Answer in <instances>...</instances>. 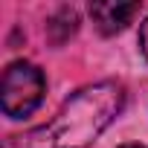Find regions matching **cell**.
Masks as SVG:
<instances>
[{
	"label": "cell",
	"mask_w": 148,
	"mask_h": 148,
	"mask_svg": "<svg viewBox=\"0 0 148 148\" xmlns=\"http://www.w3.org/2000/svg\"><path fill=\"white\" fill-rule=\"evenodd\" d=\"M139 49H142V55L148 58V18H145L142 26H139Z\"/></svg>",
	"instance_id": "obj_5"
},
{
	"label": "cell",
	"mask_w": 148,
	"mask_h": 148,
	"mask_svg": "<svg viewBox=\"0 0 148 148\" xmlns=\"http://www.w3.org/2000/svg\"><path fill=\"white\" fill-rule=\"evenodd\" d=\"M125 108V87L119 82H96L70 96L58 116L29 134H18L6 148H87Z\"/></svg>",
	"instance_id": "obj_1"
},
{
	"label": "cell",
	"mask_w": 148,
	"mask_h": 148,
	"mask_svg": "<svg viewBox=\"0 0 148 148\" xmlns=\"http://www.w3.org/2000/svg\"><path fill=\"white\" fill-rule=\"evenodd\" d=\"M76 32H79V12H76V9H70V6L58 9V12L47 21V38H49L52 47L67 44Z\"/></svg>",
	"instance_id": "obj_4"
},
{
	"label": "cell",
	"mask_w": 148,
	"mask_h": 148,
	"mask_svg": "<svg viewBox=\"0 0 148 148\" xmlns=\"http://www.w3.org/2000/svg\"><path fill=\"white\" fill-rule=\"evenodd\" d=\"M139 12V3H113V0H99L90 6V18L102 35H116L122 32L134 15Z\"/></svg>",
	"instance_id": "obj_3"
},
{
	"label": "cell",
	"mask_w": 148,
	"mask_h": 148,
	"mask_svg": "<svg viewBox=\"0 0 148 148\" xmlns=\"http://www.w3.org/2000/svg\"><path fill=\"white\" fill-rule=\"evenodd\" d=\"M119 148H145V145H139V142H125V145H119Z\"/></svg>",
	"instance_id": "obj_6"
},
{
	"label": "cell",
	"mask_w": 148,
	"mask_h": 148,
	"mask_svg": "<svg viewBox=\"0 0 148 148\" xmlns=\"http://www.w3.org/2000/svg\"><path fill=\"white\" fill-rule=\"evenodd\" d=\"M47 82L44 73L29 64V61H12L3 70V82H0V108L9 119H26L35 113L44 102Z\"/></svg>",
	"instance_id": "obj_2"
}]
</instances>
